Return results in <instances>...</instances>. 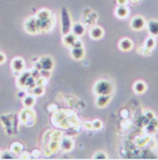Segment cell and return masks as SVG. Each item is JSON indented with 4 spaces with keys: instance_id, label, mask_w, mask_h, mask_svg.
Here are the masks:
<instances>
[{
    "instance_id": "25",
    "label": "cell",
    "mask_w": 158,
    "mask_h": 160,
    "mask_svg": "<svg viewBox=\"0 0 158 160\" xmlns=\"http://www.w3.org/2000/svg\"><path fill=\"white\" fill-rule=\"evenodd\" d=\"M147 117H148V119H150V120H154V119H155V114L152 112H147Z\"/></svg>"
},
{
    "instance_id": "13",
    "label": "cell",
    "mask_w": 158,
    "mask_h": 160,
    "mask_svg": "<svg viewBox=\"0 0 158 160\" xmlns=\"http://www.w3.org/2000/svg\"><path fill=\"white\" fill-rule=\"evenodd\" d=\"M147 29L151 36H158V21L157 20H150L147 22Z\"/></svg>"
},
{
    "instance_id": "6",
    "label": "cell",
    "mask_w": 158,
    "mask_h": 160,
    "mask_svg": "<svg viewBox=\"0 0 158 160\" xmlns=\"http://www.w3.org/2000/svg\"><path fill=\"white\" fill-rule=\"evenodd\" d=\"M39 66H41L42 69L44 70H48V72H51L53 69V67H54V61H53V59L51 57H48V55H45V57H42L39 59Z\"/></svg>"
},
{
    "instance_id": "7",
    "label": "cell",
    "mask_w": 158,
    "mask_h": 160,
    "mask_svg": "<svg viewBox=\"0 0 158 160\" xmlns=\"http://www.w3.org/2000/svg\"><path fill=\"white\" fill-rule=\"evenodd\" d=\"M118 46H119V50L122 52H129L132 51L133 48H134V42L129 38H121L118 43Z\"/></svg>"
},
{
    "instance_id": "10",
    "label": "cell",
    "mask_w": 158,
    "mask_h": 160,
    "mask_svg": "<svg viewBox=\"0 0 158 160\" xmlns=\"http://www.w3.org/2000/svg\"><path fill=\"white\" fill-rule=\"evenodd\" d=\"M111 102V96L110 95H102V96H97L95 102V105L98 107V108H104L106 107Z\"/></svg>"
},
{
    "instance_id": "24",
    "label": "cell",
    "mask_w": 158,
    "mask_h": 160,
    "mask_svg": "<svg viewBox=\"0 0 158 160\" xmlns=\"http://www.w3.org/2000/svg\"><path fill=\"white\" fill-rule=\"evenodd\" d=\"M84 128H87L88 130H91V129H94V128H92L91 122H84Z\"/></svg>"
},
{
    "instance_id": "19",
    "label": "cell",
    "mask_w": 158,
    "mask_h": 160,
    "mask_svg": "<svg viewBox=\"0 0 158 160\" xmlns=\"http://www.w3.org/2000/svg\"><path fill=\"white\" fill-rule=\"evenodd\" d=\"M11 151L13 152V154H20L22 151V145L20 143H13L11 146Z\"/></svg>"
},
{
    "instance_id": "11",
    "label": "cell",
    "mask_w": 158,
    "mask_h": 160,
    "mask_svg": "<svg viewBox=\"0 0 158 160\" xmlns=\"http://www.w3.org/2000/svg\"><path fill=\"white\" fill-rule=\"evenodd\" d=\"M133 90L136 95H143L144 92L147 91V84L143 81H136L135 83L133 84Z\"/></svg>"
},
{
    "instance_id": "5",
    "label": "cell",
    "mask_w": 158,
    "mask_h": 160,
    "mask_svg": "<svg viewBox=\"0 0 158 160\" xmlns=\"http://www.w3.org/2000/svg\"><path fill=\"white\" fill-rule=\"evenodd\" d=\"M11 68L12 70L14 72V73H22L24 68H26V61L23 60L22 58H20V57H16L12 60L11 62Z\"/></svg>"
},
{
    "instance_id": "4",
    "label": "cell",
    "mask_w": 158,
    "mask_h": 160,
    "mask_svg": "<svg viewBox=\"0 0 158 160\" xmlns=\"http://www.w3.org/2000/svg\"><path fill=\"white\" fill-rule=\"evenodd\" d=\"M147 26V21L144 20L143 16H141V15H136L134 18H132V21H130V28L133 30H135V31H141V30H143Z\"/></svg>"
},
{
    "instance_id": "27",
    "label": "cell",
    "mask_w": 158,
    "mask_h": 160,
    "mask_svg": "<svg viewBox=\"0 0 158 160\" xmlns=\"http://www.w3.org/2000/svg\"><path fill=\"white\" fill-rule=\"evenodd\" d=\"M1 153H3V152H1V150H0V158H1Z\"/></svg>"
},
{
    "instance_id": "9",
    "label": "cell",
    "mask_w": 158,
    "mask_h": 160,
    "mask_svg": "<svg viewBox=\"0 0 158 160\" xmlns=\"http://www.w3.org/2000/svg\"><path fill=\"white\" fill-rule=\"evenodd\" d=\"M70 55L74 60L76 61H80L82 59L84 58L85 55V51L83 46H79V48H70Z\"/></svg>"
},
{
    "instance_id": "16",
    "label": "cell",
    "mask_w": 158,
    "mask_h": 160,
    "mask_svg": "<svg viewBox=\"0 0 158 160\" xmlns=\"http://www.w3.org/2000/svg\"><path fill=\"white\" fill-rule=\"evenodd\" d=\"M76 39H77V37L75 36L73 32L72 33L69 32V33H67V35H65V36L63 37V44L65 45V46H67V48H70Z\"/></svg>"
},
{
    "instance_id": "1",
    "label": "cell",
    "mask_w": 158,
    "mask_h": 160,
    "mask_svg": "<svg viewBox=\"0 0 158 160\" xmlns=\"http://www.w3.org/2000/svg\"><path fill=\"white\" fill-rule=\"evenodd\" d=\"M113 92H114V85L109 80L100 78V80L96 81V83L94 84V93L96 96H102V95L112 96Z\"/></svg>"
},
{
    "instance_id": "23",
    "label": "cell",
    "mask_w": 158,
    "mask_h": 160,
    "mask_svg": "<svg viewBox=\"0 0 158 160\" xmlns=\"http://www.w3.org/2000/svg\"><path fill=\"white\" fill-rule=\"evenodd\" d=\"M6 54H5L4 52H0V65H4L5 62H6Z\"/></svg>"
},
{
    "instance_id": "14",
    "label": "cell",
    "mask_w": 158,
    "mask_h": 160,
    "mask_svg": "<svg viewBox=\"0 0 158 160\" xmlns=\"http://www.w3.org/2000/svg\"><path fill=\"white\" fill-rule=\"evenodd\" d=\"M72 32L75 35L76 37H81L84 35L85 32V28L82 23H74L72 26Z\"/></svg>"
},
{
    "instance_id": "15",
    "label": "cell",
    "mask_w": 158,
    "mask_h": 160,
    "mask_svg": "<svg viewBox=\"0 0 158 160\" xmlns=\"http://www.w3.org/2000/svg\"><path fill=\"white\" fill-rule=\"evenodd\" d=\"M22 104L26 108H33L36 104V98L31 95H27L22 98Z\"/></svg>"
},
{
    "instance_id": "18",
    "label": "cell",
    "mask_w": 158,
    "mask_h": 160,
    "mask_svg": "<svg viewBox=\"0 0 158 160\" xmlns=\"http://www.w3.org/2000/svg\"><path fill=\"white\" fill-rule=\"evenodd\" d=\"M155 44H156V40H155L154 36L149 37V38L145 40V43H144V48H147V51H151V50L155 48Z\"/></svg>"
},
{
    "instance_id": "3",
    "label": "cell",
    "mask_w": 158,
    "mask_h": 160,
    "mask_svg": "<svg viewBox=\"0 0 158 160\" xmlns=\"http://www.w3.org/2000/svg\"><path fill=\"white\" fill-rule=\"evenodd\" d=\"M24 29L28 33L35 35V33L39 32V27H38V22L37 18H28L24 21Z\"/></svg>"
},
{
    "instance_id": "21",
    "label": "cell",
    "mask_w": 158,
    "mask_h": 160,
    "mask_svg": "<svg viewBox=\"0 0 158 160\" xmlns=\"http://www.w3.org/2000/svg\"><path fill=\"white\" fill-rule=\"evenodd\" d=\"M92 158H94V159H107L109 156H107L106 152H104V151H97V152L94 154Z\"/></svg>"
},
{
    "instance_id": "26",
    "label": "cell",
    "mask_w": 158,
    "mask_h": 160,
    "mask_svg": "<svg viewBox=\"0 0 158 160\" xmlns=\"http://www.w3.org/2000/svg\"><path fill=\"white\" fill-rule=\"evenodd\" d=\"M118 5H126L127 4V0H117Z\"/></svg>"
},
{
    "instance_id": "2",
    "label": "cell",
    "mask_w": 158,
    "mask_h": 160,
    "mask_svg": "<svg viewBox=\"0 0 158 160\" xmlns=\"http://www.w3.org/2000/svg\"><path fill=\"white\" fill-rule=\"evenodd\" d=\"M72 18H70V14L67 8L64 7L61 9V33L64 36L69 33L72 31Z\"/></svg>"
},
{
    "instance_id": "8",
    "label": "cell",
    "mask_w": 158,
    "mask_h": 160,
    "mask_svg": "<svg viewBox=\"0 0 158 160\" xmlns=\"http://www.w3.org/2000/svg\"><path fill=\"white\" fill-rule=\"evenodd\" d=\"M89 36H90L91 39H95V40L102 39L103 36H104V29L99 26L91 27L90 30H89Z\"/></svg>"
},
{
    "instance_id": "17",
    "label": "cell",
    "mask_w": 158,
    "mask_h": 160,
    "mask_svg": "<svg viewBox=\"0 0 158 160\" xmlns=\"http://www.w3.org/2000/svg\"><path fill=\"white\" fill-rule=\"evenodd\" d=\"M74 148V143L72 141L70 137H65L61 142V149L65 151V152H69L70 150Z\"/></svg>"
},
{
    "instance_id": "20",
    "label": "cell",
    "mask_w": 158,
    "mask_h": 160,
    "mask_svg": "<svg viewBox=\"0 0 158 160\" xmlns=\"http://www.w3.org/2000/svg\"><path fill=\"white\" fill-rule=\"evenodd\" d=\"M92 123V128L95 129V130H100L102 128H103V121L99 120V119H96L91 122Z\"/></svg>"
},
{
    "instance_id": "22",
    "label": "cell",
    "mask_w": 158,
    "mask_h": 160,
    "mask_svg": "<svg viewBox=\"0 0 158 160\" xmlns=\"http://www.w3.org/2000/svg\"><path fill=\"white\" fill-rule=\"evenodd\" d=\"M13 152L12 151H4V152L1 153V158L3 159H12L13 158Z\"/></svg>"
},
{
    "instance_id": "12",
    "label": "cell",
    "mask_w": 158,
    "mask_h": 160,
    "mask_svg": "<svg viewBox=\"0 0 158 160\" xmlns=\"http://www.w3.org/2000/svg\"><path fill=\"white\" fill-rule=\"evenodd\" d=\"M114 14L118 18H126L129 14V9L126 7V5H118V7L114 11Z\"/></svg>"
}]
</instances>
